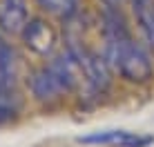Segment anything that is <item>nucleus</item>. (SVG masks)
I'll list each match as a JSON object with an SVG mask.
<instances>
[{
    "instance_id": "f257e3e1",
    "label": "nucleus",
    "mask_w": 154,
    "mask_h": 147,
    "mask_svg": "<svg viewBox=\"0 0 154 147\" xmlns=\"http://www.w3.org/2000/svg\"><path fill=\"white\" fill-rule=\"evenodd\" d=\"M103 40L105 60L116 74L130 82H147L154 74L150 51L132 36L127 20L119 7H105L103 11Z\"/></svg>"
},
{
    "instance_id": "f03ea898",
    "label": "nucleus",
    "mask_w": 154,
    "mask_h": 147,
    "mask_svg": "<svg viewBox=\"0 0 154 147\" xmlns=\"http://www.w3.org/2000/svg\"><path fill=\"white\" fill-rule=\"evenodd\" d=\"M78 143L83 145H100V147H150L154 145L152 134L132 132V129H98L78 136Z\"/></svg>"
},
{
    "instance_id": "7ed1b4c3",
    "label": "nucleus",
    "mask_w": 154,
    "mask_h": 147,
    "mask_svg": "<svg viewBox=\"0 0 154 147\" xmlns=\"http://www.w3.org/2000/svg\"><path fill=\"white\" fill-rule=\"evenodd\" d=\"M20 38H23V43L29 51H34V54H38V56L49 58V56L56 54L58 31L54 29V25H51L49 20H45V18H29V22L25 25Z\"/></svg>"
},
{
    "instance_id": "20e7f679",
    "label": "nucleus",
    "mask_w": 154,
    "mask_h": 147,
    "mask_svg": "<svg viewBox=\"0 0 154 147\" xmlns=\"http://www.w3.org/2000/svg\"><path fill=\"white\" fill-rule=\"evenodd\" d=\"M29 22L27 0H0V31L7 36H20Z\"/></svg>"
},
{
    "instance_id": "39448f33",
    "label": "nucleus",
    "mask_w": 154,
    "mask_h": 147,
    "mask_svg": "<svg viewBox=\"0 0 154 147\" xmlns=\"http://www.w3.org/2000/svg\"><path fill=\"white\" fill-rule=\"evenodd\" d=\"M25 98L18 92V85H2L0 82V125L11 123L23 114Z\"/></svg>"
},
{
    "instance_id": "423d86ee",
    "label": "nucleus",
    "mask_w": 154,
    "mask_h": 147,
    "mask_svg": "<svg viewBox=\"0 0 154 147\" xmlns=\"http://www.w3.org/2000/svg\"><path fill=\"white\" fill-rule=\"evenodd\" d=\"M130 4L143 38L154 47V0H130Z\"/></svg>"
},
{
    "instance_id": "0eeeda50",
    "label": "nucleus",
    "mask_w": 154,
    "mask_h": 147,
    "mask_svg": "<svg viewBox=\"0 0 154 147\" xmlns=\"http://www.w3.org/2000/svg\"><path fill=\"white\" fill-rule=\"evenodd\" d=\"M20 58L11 45L0 40V82L2 85H18Z\"/></svg>"
},
{
    "instance_id": "6e6552de",
    "label": "nucleus",
    "mask_w": 154,
    "mask_h": 147,
    "mask_svg": "<svg viewBox=\"0 0 154 147\" xmlns=\"http://www.w3.org/2000/svg\"><path fill=\"white\" fill-rule=\"evenodd\" d=\"M36 2H38V7H40L45 14L69 20L72 16L78 11L81 0H36Z\"/></svg>"
},
{
    "instance_id": "1a4fd4ad",
    "label": "nucleus",
    "mask_w": 154,
    "mask_h": 147,
    "mask_svg": "<svg viewBox=\"0 0 154 147\" xmlns=\"http://www.w3.org/2000/svg\"><path fill=\"white\" fill-rule=\"evenodd\" d=\"M103 2H105V7H121L123 0H103Z\"/></svg>"
}]
</instances>
